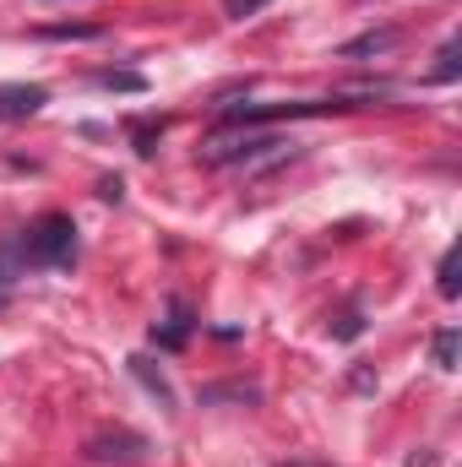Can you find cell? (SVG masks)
I'll return each instance as SVG.
<instances>
[{"instance_id":"1","label":"cell","mask_w":462,"mask_h":467,"mask_svg":"<svg viewBox=\"0 0 462 467\" xmlns=\"http://www.w3.org/2000/svg\"><path fill=\"white\" fill-rule=\"evenodd\" d=\"M294 147H299V141H289V136L234 125V130L213 136V141L202 147V163H213V169H272V163L294 158Z\"/></svg>"},{"instance_id":"9","label":"cell","mask_w":462,"mask_h":467,"mask_svg":"<svg viewBox=\"0 0 462 467\" xmlns=\"http://www.w3.org/2000/svg\"><path fill=\"white\" fill-rule=\"evenodd\" d=\"M457 353H462V332L457 327L436 332V369H457Z\"/></svg>"},{"instance_id":"15","label":"cell","mask_w":462,"mask_h":467,"mask_svg":"<svg viewBox=\"0 0 462 467\" xmlns=\"http://www.w3.org/2000/svg\"><path fill=\"white\" fill-rule=\"evenodd\" d=\"M44 38H99V27H88V22H71V27H44Z\"/></svg>"},{"instance_id":"7","label":"cell","mask_w":462,"mask_h":467,"mask_svg":"<svg viewBox=\"0 0 462 467\" xmlns=\"http://www.w3.org/2000/svg\"><path fill=\"white\" fill-rule=\"evenodd\" d=\"M27 272V250H22V234H5L0 239V288L5 283H16Z\"/></svg>"},{"instance_id":"5","label":"cell","mask_w":462,"mask_h":467,"mask_svg":"<svg viewBox=\"0 0 462 467\" xmlns=\"http://www.w3.org/2000/svg\"><path fill=\"white\" fill-rule=\"evenodd\" d=\"M191 327H196V321H191V310L174 299V305H169V327H152V343H158V348H185Z\"/></svg>"},{"instance_id":"4","label":"cell","mask_w":462,"mask_h":467,"mask_svg":"<svg viewBox=\"0 0 462 467\" xmlns=\"http://www.w3.org/2000/svg\"><path fill=\"white\" fill-rule=\"evenodd\" d=\"M49 104L44 88H0V119H27Z\"/></svg>"},{"instance_id":"14","label":"cell","mask_w":462,"mask_h":467,"mask_svg":"<svg viewBox=\"0 0 462 467\" xmlns=\"http://www.w3.org/2000/svg\"><path fill=\"white\" fill-rule=\"evenodd\" d=\"M261 5H272V0H224V16H234V22H245V16H256Z\"/></svg>"},{"instance_id":"13","label":"cell","mask_w":462,"mask_h":467,"mask_svg":"<svg viewBox=\"0 0 462 467\" xmlns=\"http://www.w3.org/2000/svg\"><path fill=\"white\" fill-rule=\"evenodd\" d=\"M359 332H364V316H359V310H343V316H338V327H332V337H338V343H353Z\"/></svg>"},{"instance_id":"16","label":"cell","mask_w":462,"mask_h":467,"mask_svg":"<svg viewBox=\"0 0 462 467\" xmlns=\"http://www.w3.org/2000/svg\"><path fill=\"white\" fill-rule=\"evenodd\" d=\"M158 130H163V125H158ZM158 130H152V125H142V130H136V152H142V158H152V141H158Z\"/></svg>"},{"instance_id":"3","label":"cell","mask_w":462,"mask_h":467,"mask_svg":"<svg viewBox=\"0 0 462 467\" xmlns=\"http://www.w3.org/2000/svg\"><path fill=\"white\" fill-rule=\"evenodd\" d=\"M88 457L93 462H142L147 457V441L131 435V430H104V435L88 441Z\"/></svg>"},{"instance_id":"6","label":"cell","mask_w":462,"mask_h":467,"mask_svg":"<svg viewBox=\"0 0 462 467\" xmlns=\"http://www.w3.org/2000/svg\"><path fill=\"white\" fill-rule=\"evenodd\" d=\"M397 38H403L397 27H381V33H364V38H353V44H343L338 55H343V60H364V55H386V49H397Z\"/></svg>"},{"instance_id":"11","label":"cell","mask_w":462,"mask_h":467,"mask_svg":"<svg viewBox=\"0 0 462 467\" xmlns=\"http://www.w3.org/2000/svg\"><path fill=\"white\" fill-rule=\"evenodd\" d=\"M99 88H110V93H142L147 77L142 71H99Z\"/></svg>"},{"instance_id":"8","label":"cell","mask_w":462,"mask_h":467,"mask_svg":"<svg viewBox=\"0 0 462 467\" xmlns=\"http://www.w3.org/2000/svg\"><path fill=\"white\" fill-rule=\"evenodd\" d=\"M131 375H136V380H142V386H147V391L163 402V408H174V391H169V380H163V375H158L147 358H131Z\"/></svg>"},{"instance_id":"12","label":"cell","mask_w":462,"mask_h":467,"mask_svg":"<svg viewBox=\"0 0 462 467\" xmlns=\"http://www.w3.org/2000/svg\"><path fill=\"white\" fill-rule=\"evenodd\" d=\"M436 288H441V299H457V294H462V283H457V250H446V255H441V283H436Z\"/></svg>"},{"instance_id":"17","label":"cell","mask_w":462,"mask_h":467,"mask_svg":"<svg viewBox=\"0 0 462 467\" xmlns=\"http://www.w3.org/2000/svg\"><path fill=\"white\" fill-rule=\"evenodd\" d=\"M99 196L104 202H120V180H99Z\"/></svg>"},{"instance_id":"2","label":"cell","mask_w":462,"mask_h":467,"mask_svg":"<svg viewBox=\"0 0 462 467\" xmlns=\"http://www.w3.org/2000/svg\"><path fill=\"white\" fill-rule=\"evenodd\" d=\"M27 266H71L77 261V223L66 213H44L33 229H22Z\"/></svg>"},{"instance_id":"10","label":"cell","mask_w":462,"mask_h":467,"mask_svg":"<svg viewBox=\"0 0 462 467\" xmlns=\"http://www.w3.org/2000/svg\"><path fill=\"white\" fill-rule=\"evenodd\" d=\"M457 55H462L457 38H452V44H441V55H436V71H430V82H457V71H462Z\"/></svg>"}]
</instances>
